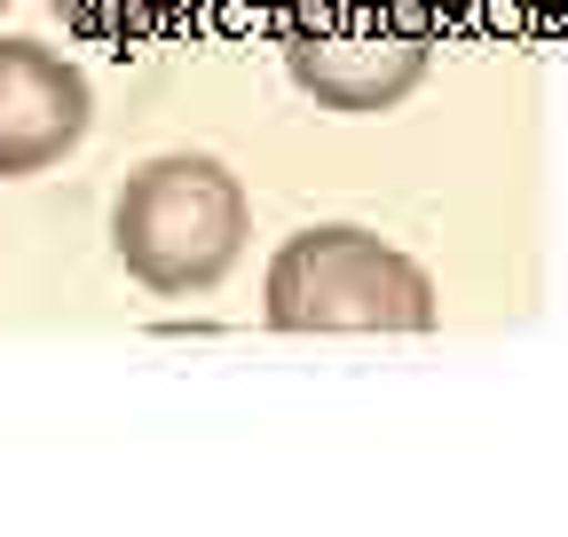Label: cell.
Masks as SVG:
<instances>
[{
	"instance_id": "8992f818",
	"label": "cell",
	"mask_w": 568,
	"mask_h": 537,
	"mask_svg": "<svg viewBox=\"0 0 568 537\" xmlns=\"http://www.w3.org/2000/svg\"><path fill=\"white\" fill-rule=\"evenodd\" d=\"M0 9H9V0H0Z\"/></svg>"
},
{
	"instance_id": "6da1fadb",
	"label": "cell",
	"mask_w": 568,
	"mask_h": 537,
	"mask_svg": "<svg viewBox=\"0 0 568 537\" xmlns=\"http://www.w3.org/2000/svg\"><path fill=\"white\" fill-rule=\"evenodd\" d=\"M245 237H253V197L213 151H159L111 197V253L159 301L213 293L245 261Z\"/></svg>"
},
{
	"instance_id": "5b68a950",
	"label": "cell",
	"mask_w": 568,
	"mask_h": 537,
	"mask_svg": "<svg viewBox=\"0 0 568 537\" xmlns=\"http://www.w3.org/2000/svg\"><path fill=\"white\" fill-rule=\"evenodd\" d=\"M63 32H80L95 48H142L151 32H166L174 0H48Z\"/></svg>"
},
{
	"instance_id": "277c9868",
	"label": "cell",
	"mask_w": 568,
	"mask_h": 537,
	"mask_svg": "<svg viewBox=\"0 0 568 537\" xmlns=\"http://www.w3.org/2000/svg\"><path fill=\"white\" fill-rule=\"evenodd\" d=\"M95 126V88L71 55L9 32L0 40V182L63 166Z\"/></svg>"
},
{
	"instance_id": "7a4b0ae2",
	"label": "cell",
	"mask_w": 568,
	"mask_h": 537,
	"mask_svg": "<svg viewBox=\"0 0 568 537\" xmlns=\"http://www.w3.org/2000/svg\"><path fill=\"white\" fill-rule=\"evenodd\" d=\"M261 316L268 332H435L443 301L435 277L379 230L316 222L268 253Z\"/></svg>"
},
{
	"instance_id": "3957f363",
	"label": "cell",
	"mask_w": 568,
	"mask_h": 537,
	"mask_svg": "<svg viewBox=\"0 0 568 537\" xmlns=\"http://www.w3.org/2000/svg\"><path fill=\"white\" fill-rule=\"evenodd\" d=\"M276 48L316 111L379 119L435 72V0H284Z\"/></svg>"
}]
</instances>
